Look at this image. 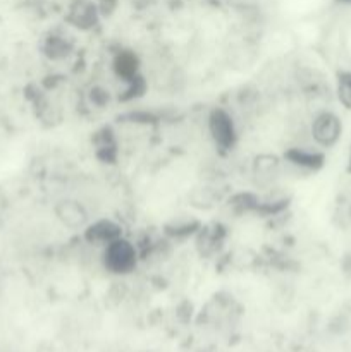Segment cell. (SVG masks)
<instances>
[{"mask_svg":"<svg viewBox=\"0 0 351 352\" xmlns=\"http://www.w3.org/2000/svg\"><path fill=\"white\" fill-rule=\"evenodd\" d=\"M138 258H140V254H138L136 246L124 237H119V239L103 246V267L112 275H127L134 272Z\"/></svg>","mask_w":351,"mask_h":352,"instance_id":"1","label":"cell"},{"mask_svg":"<svg viewBox=\"0 0 351 352\" xmlns=\"http://www.w3.org/2000/svg\"><path fill=\"white\" fill-rule=\"evenodd\" d=\"M209 133L215 146L229 151L237 143V129L234 119L224 109H213L209 116Z\"/></svg>","mask_w":351,"mask_h":352,"instance_id":"2","label":"cell"},{"mask_svg":"<svg viewBox=\"0 0 351 352\" xmlns=\"http://www.w3.org/2000/svg\"><path fill=\"white\" fill-rule=\"evenodd\" d=\"M343 122L334 112H320L312 122V138L320 148H332L339 143Z\"/></svg>","mask_w":351,"mask_h":352,"instance_id":"3","label":"cell"},{"mask_svg":"<svg viewBox=\"0 0 351 352\" xmlns=\"http://www.w3.org/2000/svg\"><path fill=\"white\" fill-rule=\"evenodd\" d=\"M65 19H67L71 26L78 28V30L89 31L95 26H98L100 9L92 0H76L69 7Z\"/></svg>","mask_w":351,"mask_h":352,"instance_id":"4","label":"cell"},{"mask_svg":"<svg viewBox=\"0 0 351 352\" xmlns=\"http://www.w3.org/2000/svg\"><path fill=\"white\" fill-rule=\"evenodd\" d=\"M55 215L62 226L71 230L85 229L88 226V212L76 199H61L55 205Z\"/></svg>","mask_w":351,"mask_h":352,"instance_id":"5","label":"cell"},{"mask_svg":"<svg viewBox=\"0 0 351 352\" xmlns=\"http://www.w3.org/2000/svg\"><path fill=\"white\" fill-rule=\"evenodd\" d=\"M119 237H123V229L114 220L100 219L85 227V241L95 246L103 248Z\"/></svg>","mask_w":351,"mask_h":352,"instance_id":"6","label":"cell"},{"mask_svg":"<svg viewBox=\"0 0 351 352\" xmlns=\"http://www.w3.org/2000/svg\"><path fill=\"white\" fill-rule=\"evenodd\" d=\"M288 162L305 172H317L326 164V155L319 150H306V148H291L284 155Z\"/></svg>","mask_w":351,"mask_h":352,"instance_id":"7","label":"cell"},{"mask_svg":"<svg viewBox=\"0 0 351 352\" xmlns=\"http://www.w3.org/2000/svg\"><path fill=\"white\" fill-rule=\"evenodd\" d=\"M114 74L123 82L131 81L133 78L140 76V57L131 50H120L112 60Z\"/></svg>","mask_w":351,"mask_h":352,"instance_id":"8","label":"cell"},{"mask_svg":"<svg viewBox=\"0 0 351 352\" xmlns=\"http://www.w3.org/2000/svg\"><path fill=\"white\" fill-rule=\"evenodd\" d=\"M71 43L64 36H58V34H52L43 43V54L47 57L54 58V60H61V58L67 57L71 54Z\"/></svg>","mask_w":351,"mask_h":352,"instance_id":"9","label":"cell"},{"mask_svg":"<svg viewBox=\"0 0 351 352\" xmlns=\"http://www.w3.org/2000/svg\"><path fill=\"white\" fill-rule=\"evenodd\" d=\"M337 100L344 109L351 110V69L339 71L336 76Z\"/></svg>","mask_w":351,"mask_h":352,"instance_id":"10","label":"cell"},{"mask_svg":"<svg viewBox=\"0 0 351 352\" xmlns=\"http://www.w3.org/2000/svg\"><path fill=\"white\" fill-rule=\"evenodd\" d=\"M124 86H126V88H124L123 95H120V100H124V102L140 98V96H143L145 91H147V81H145V78L141 74L133 78L131 81L124 82Z\"/></svg>","mask_w":351,"mask_h":352,"instance_id":"11","label":"cell"},{"mask_svg":"<svg viewBox=\"0 0 351 352\" xmlns=\"http://www.w3.org/2000/svg\"><path fill=\"white\" fill-rule=\"evenodd\" d=\"M348 170L351 172V151H350V158H348Z\"/></svg>","mask_w":351,"mask_h":352,"instance_id":"12","label":"cell"},{"mask_svg":"<svg viewBox=\"0 0 351 352\" xmlns=\"http://www.w3.org/2000/svg\"><path fill=\"white\" fill-rule=\"evenodd\" d=\"M336 2H339V3H351V0H336Z\"/></svg>","mask_w":351,"mask_h":352,"instance_id":"13","label":"cell"}]
</instances>
